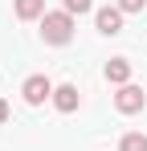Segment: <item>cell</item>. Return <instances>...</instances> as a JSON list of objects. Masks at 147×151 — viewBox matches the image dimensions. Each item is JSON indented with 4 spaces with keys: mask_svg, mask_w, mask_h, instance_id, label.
<instances>
[{
    "mask_svg": "<svg viewBox=\"0 0 147 151\" xmlns=\"http://www.w3.org/2000/svg\"><path fill=\"white\" fill-rule=\"evenodd\" d=\"M143 4H147V0H119L122 12H143Z\"/></svg>",
    "mask_w": 147,
    "mask_h": 151,
    "instance_id": "cell-10",
    "label": "cell"
},
{
    "mask_svg": "<svg viewBox=\"0 0 147 151\" xmlns=\"http://www.w3.org/2000/svg\"><path fill=\"white\" fill-rule=\"evenodd\" d=\"M12 8H17L21 21H37V17H45V0H17Z\"/></svg>",
    "mask_w": 147,
    "mask_h": 151,
    "instance_id": "cell-7",
    "label": "cell"
},
{
    "mask_svg": "<svg viewBox=\"0 0 147 151\" xmlns=\"http://www.w3.org/2000/svg\"><path fill=\"white\" fill-rule=\"evenodd\" d=\"M106 82L131 86V61H127V57H110V61H106Z\"/></svg>",
    "mask_w": 147,
    "mask_h": 151,
    "instance_id": "cell-6",
    "label": "cell"
},
{
    "mask_svg": "<svg viewBox=\"0 0 147 151\" xmlns=\"http://www.w3.org/2000/svg\"><path fill=\"white\" fill-rule=\"evenodd\" d=\"M4 119H8V102L0 98V123H4Z\"/></svg>",
    "mask_w": 147,
    "mask_h": 151,
    "instance_id": "cell-11",
    "label": "cell"
},
{
    "mask_svg": "<svg viewBox=\"0 0 147 151\" xmlns=\"http://www.w3.org/2000/svg\"><path fill=\"white\" fill-rule=\"evenodd\" d=\"M94 8V0H66V12L70 17H82V12H90Z\"/></svg>",
    "mask_w": 147,
    "mask_h": 151,
    "instance_id": "cell-9",
    "label": "cell"
},
{
    "mask_svg": "<svg viewBox=\"0 0 147 151\" xmlns=\"http://www.w3.org/2000/svg\"><path fill=\"white\" fill-rule=\"evenodd\" d=\"M119 151H147V135H139V131H131V135H122Z\"/></svg>",
    "mask_w": 147,
    "mask_h": 151,
    "instance_id": "cell-8",
    "label": "cell"
},
{
    "mask_svg": "<svg viewBox=\"0 0 147 151\" xmlns=\"http://www.w3.org/2000/svg\"><path fill=\"white\" fill-rule=\"evenodd\" d=\"M53 90H57V86H53L45 74H33V78L21 86V94H24V102H29V106H41L45 98H53Z\"/></svg>",
    "mask_w": 147,
    "mask_h": 151,
    "instance_id": "cell-2",
    "label": "cell"
},
{
    "mask_svg": "<svg viewBox=\"0 0 147 151\" xmlns=\"http://www.w3.org/2000/svg\"><path fill=\"white\" fill-rule=\"evenodd\" d=\"M78 102H82V98H78V86H70V82L53 90V106H57L61 114H74V110H78Z\"/></svg>",
    "mask_w": 147,
    "mask_h": 151,
    "instance_id": "cell-5",
    "label": "cell"
},
{
    "mask_svg": "<svg viewBox=\"0 0 147 151\" xmlns=\"http://www.w3.org/2000/svg\"><path fill=\"white\" fill-rule=\"evenodd\" d=\"M41 37H45V45H70L74 41V17L70 12H45L41 17Z\"/></svg>",
    "mask_w": 147,
    "mask_h": 151,
    "instance_id": "cell-1",
    "label": "cell"
},
{
    "mask_svg": "<svg viewBox=\"0 0 147 151\" xmlns=\"http://www.w3.org/2000/svg\"><path fill=\"white\" fill-rule=\"evenodd\" d=\"M115 106H119L122 114H139L147 106V94L139 90V86H119V94H115Z\"/></svg>",
    "mask_w": 147,
    "mask_h": 151,
    "instance_id": "cell-3",
    "label": "cell"
},
{
    "mask_svg": "<svg viewBox=\"0 0 147 151\" xmlns=\"http://www.w3.org/2000/svg\"><path fill=\"white\" fill-rule=\"evenodd\" d=\"M122 17H127V12H122L119 4H115V8H98V12H94L98 33H102V37H119V33H122Z\"/></svg>",
    "mask_w": 147,
    "mask_h": 151,
    "instance_id": "cell-4",
    "label": "cell"
}]
</instances>
